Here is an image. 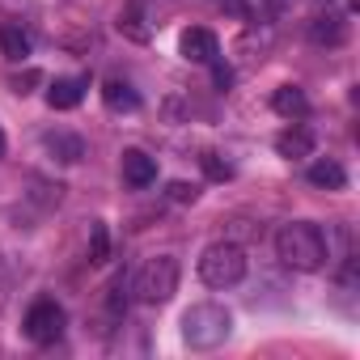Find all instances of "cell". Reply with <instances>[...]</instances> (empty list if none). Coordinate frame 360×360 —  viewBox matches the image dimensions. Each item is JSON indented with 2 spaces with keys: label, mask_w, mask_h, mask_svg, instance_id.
<instances>
[{
  "label": "cell",
  "mask_w": 360,
  "mask_h": 360,
  "mask_svg": "<svg viewBox=\"0 0 360 360\" xmlns=\"http://www.w3.org/2000/svg\"><path fill=\"white\" fill-rule=\"evenodd\" d=\"M276 255L284 267L292 271H318L330 250H326V233L314 225V221H288L276 229Z\"/></svg>",
  "instance_id": "6da1fadb"
},
{
  "label": "cell",
  "mask_w": 360,
  "mask_h": 360,
  "mask_svg": "<svg viewBox=\"0 0 360 360\" xmlns=\"http://www.w3.org/2000/svg\"><path fill=\"white\" fill-rule=\"evenodd\" d=\"M229 330H233V314L225 305H217V301H200V305H191L183 314V343L195 347V352L221 347L229 339Z\"/></svg>",
  "instance_id": "7a4b0ae2"
},
{
  "label": "cell",
  "mask_w": 360,
  "mask_h": 360,
  "mask_svg": "<svg viewBox=\"0 0 360 360\" xmlns=\"http://www.w3.org/2000/svg\"><path fill=\"white\" fill-rule=\"evenodd\" d=\"M246 276V250L238 242H212L200 255V280L208 288H233Z\"/></svg>",
  "instance_id": "3957f363"
},
{
  "label": "cell",
  "mask_w": 360,
  "mask_h": 360,
  "mask_svg": "<svg viewBox=\"0 0 360 360\" xmlns=\"http://www.w3.org/2000/svg\"><path fill=\"white\" fill-rule=\"evenodd\" d=\"M131 288H136V297H140L144 305H165V301L178 292V259H174V255L148 259V263L136 271Z\"/></svg>",
  "instance_id": "277c9868"
},
{
  "label": "cell",
  "mask_w": 360,
  "mask_h": 360,
  "mask_svg": "<svg viewBox=\"0 0 360 360\" xmlns=\"http://www.w3.org/2000/svg\"><path fill=\"white\" fill-rule=\"evenodd\" d=\"M64 326H68V318H64V309H60L51 297H39V301L26 309V339L39 343V347L60 343V339H64Z\"/></svg>",
  "instance_id": "5b68a950"
},
{
  "label": "cell",
  "mask_w": 360,
  "mask_h": 360,
  "mask_svg": "<svg viewBox=\"0 0 360 360\" xmlns=\"http://www.w3.org/2000/svg\"><path fill=\"white\" fill-rule=\"evenodd\" d=\"M178 51H183V60H191V64H212L221 56V43H217L212 30L191 26V30H183V39H178Z\"/></svg>",
  "instance_id": "8992f818"
},
{
  "label": "cell",
  "mask_w": 360,
  "mask_h": 360,
  "mask_svg": "<svg viewBox=\"0 0 360 360\" xmlns=\"http://www.w3.org/2000/svg\"><path fill=\"white\" fill-rule=\"evenodd\" d=\"M123 183L136 187V191H144V187L157 183V161L144 148H123Z\"/></svg>",
  "instance_id": "52a82bcc"
},
{
  "label": "cell",
  "mask_w": 360,
  "mask_h": 360,
  "mask_svg": "<svg viewBox=\"0 0 360 360\" xmlns=\"http://www.w3.org/2000/svg\"><path fill=\"white\" fill-rule=\"evenodd\" d=\"M43 148H47L51 161H60V165H77V161L85 157V140L72 136V131H47V136H43Z\"/></svg>",
  "instance_id": "ba28073f"
},
{
  "label": "cell",
  "mask_w": 360,
  "mask_h": 360,
  "mask_svg": "<svg viewBox=\"0 0 360 360\" xmlns=\"http://www.w3.org/2000/svg\"><path fill=\"white\" fill-rule=\"evenodd\" d=\"M276 153L288 157V161H292V157H309V153H314V131H309V127H288V131H280V136H276Z\"/></svg>",
  "instance_id": "9c48e42d"
},
{
  "label": "cell",
  "mask_w": 360,
  "mask_h": 360,
  "mask_svg": "<svg viewBox=\"0 0 360 360\" xmlns=\"http://www.w3.org/2000/svg\"><path fill=\"white\" fill-rule=\"evenodd\" d=\"M81 94H85V81H77V77H60V81L47 89V106H51V110H72V106L81 102Z\"/></svg>",
  "instance_id": "30bf717a"
},
{
  "label": "cell",
  "mask_w": 360,
  "mask_h": 360,
  "mask_svg": "<svg viewBox=\"0 0 360 360\" xmlns=\"http://www.w3.org/2000/svg\"><path fill=\"white\" fill-rule=\"evenodd\" d=\"M309 39H314V43H326V47H339V43L347 39V26H343V18L322 13V18L309 22Z\"/></svg>",
  "instance_id": "8fae6325"
},
{
  "label": "cell",
  "mask_w": 360,
  "mask_h": 360,
  "mask_svg": "<svg viewBox=\"0 0 360 360\" xmlns=\"http://www.w3.org/2000/svg\"><path fill=\"white\" fill-rule=\"evenodd\" d=\"M0 51H5V60H13V64H22L26 56H30V34L22 30V26H0Z\"/></svg>",
  "instance_id": "7c38bea8"
},
{
  "label": "cell",
  "mask_w": 360,
  "mask_h": 360,
  "mask_svg": "<svg viewBox=\"0 0 360 360\" xmlns=\"http://www.w3.org/2000/svg\"><path fill=\"white\" fill-rule=\"evenodd\" d=\"M102 102H106L110 110H127V115H131V110L140 106V94H136L127 81H106V85H102Z\"/></svg>",
  "instance_id": "4fadbf2b"
},
{
  "label": "cell",
  "mask_w": 360,
  "mask_h": 360,
  "mask_svg": "<svg viewBox=\"0 0 360 360\" xmlns=\"http://www.w3.org/2000/svg\"><path fill=\"white\" fill-rule=\"evenodd\" d=\"M271 106H276L284 119H301V115L309 110V102H305V94H301L297 85H280V89L271 94Z\"/></svg>",
  "instance_id": "5bb4252c"
},
{
  "label": "cell",
  "mask_w": 360,
  "mask_h": 360,
  "mask_svg": "<svg viewBox=\"0 0 360 360\" xmlns=\"http://www.w3.org/2000/svg\"><path fill=\"white\" fill-rule=\"evenodd\" d=\"M309 183H314V187H326V191H339V187L347 183V174H343L339 161L326 157V161H314V165H309Z\"/></svg>",
  "instance_id": "9a60e30c"
},
{
  "label": "cell",
  "mask_w": 360,
  "mask_h": 360,
  "mask_svg": "<svg viewBox=\"0 0 360 360\" xmlns=\"http://www.w3.org/2000/svg\"><path fill=\"white\" fill-rule=\"evenodd\" d=\"M85 255H89L94 267H102V263L110 259V233H106L102 221H89V250H85Z\"/></svg>",
  "instance_id": "2e32d148"
},
{
  "label": "cell",
  "mask_w": 360,
  "mask_h": 360,
  "mask_svg": "<svg viewBox=\"0 0 360 360\" xmlns=\"http://www.w3.org/2000/svg\"><path fill=\"white\" fill-rule=\"evenodd\" d=\"M119 30H123L127 39H136V43L148 39V26H144V18H140V5H131V9L119 13Z\"/></svg>",
  "instance_id": "e0dca14e"
},
{
  "label": "cell",
  "mask_w": 360,
  "mask_h": 360,
  "mask_svg": "<svg viewBox=\"0 0 360 360\" xmlns=\"http://www.w3.org/2000/svg\"><path fill=\"white\" fill-rule=\"evenodd\" d=\"M106 305H110V314H123V309H127V284H123V280H115V284H110Z\"/></svg>",
  "instance_id": "ac0fdd59"
},
{
  "label": "cell",
  "mask_w": 360,
  "mask_h": 360,
  "mask_svg": "<svg viewBox=\"0 0 360 360\" xmlns=\"http://www.w3.org/2000/svg\"><path fill=\"white\" fill-rule=\"evenodd\" d=\"M200 161H204V169H208V178H217V183H221V178H229V165H225V161H221L217 153H204Z\"/></svg>",
  "instance_id": "d6986e66"
},
{
  "label": "cell",
  "mask_w": 360,
  "mask_h": 360,
  "mask_svg": "<svg viewBox=\"0 0 360 360\" xmlns=\"http://www.w3.org/2000/svg\"><path fill=\"white\" fill-rule=\"evenodd\" d=\"M212 81H217V89H229V85H233V68L212 60Z\"/></svg>",
  "instance_id": "ffe728a7"
},
{
  "label": "cell",
  "mask_w": 360,
  "mask_h": 360,
  "mask_svg": "<svg viewBox=\"0 0 360 360\" xmlns=\"http://www.w3.org/2000/svg\"><path fill=\"white\" fill-rule=\"evenodd\" d=\"M169 200L191 204V200H195V187H191V183H169Z\"/></svg>",
  "instance_id": "44dd1931"
},
{
  "label": "cell",
  "mask_w": 360,
  "mask_h": 360,
  "mask_svg": "<svg viewBox=\"0 0 360 360\" xmlns=\"http://www.w3.org/2000/svg\"><path fill=\"white\" fill-rule=\"evenodd\" d=\"M34 81H39V72H34V68H30V72H26V77H13V89H18V94H30V89H26V85H34Z\"/></svg>",
  "instance_id": "7402d4cb"
},
{
  "label": "cell",
  "mask_w": 360,
  "mask_h": 360,
  "mask_svg": "<svg viewBox=\"0 0 360 360\" xmlns=\"http://www.w3.org/2000/svg\"><path fill=\"white\" fill-rule=\"evenodd\" d=\"M5 284H9V263H5V250H0V292H5Z\"/></svg>",
  "instance_id": "603a6c76"
},
{
  "label": "cell",
  "mask_w": 360,
  "mask_h": 360,
  "mask_svg": "<svg viewBox=\"0 0 360 360\" xmlns=\"http://www.w3.org/2000/svg\"><path fill=\"white\" fill-rule=\"evenodd\" d=\"M0 157H5V131H0Z\"/></svg>",
  "instance_id": "cb8c5ba5"
}]
</instances>
